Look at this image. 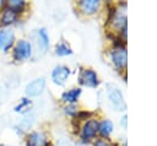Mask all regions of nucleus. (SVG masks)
I'll list each match as a JSON object with an SVG mask.
<instances>
[{
  "label": "nucleus",
  "mask_w": 157,
  "mask_h": 146,
  "mask_svg": "<svg viewBox=\"0 0 157 146\" xmlns=\"http://www.w3.org/2000/svg\"><path fill=\"white\" fill-rule=\"evenodd\" d=\"M80 82L85 86H88V87H94L97 83H98V80H97V75L94 71L92 70H83L80 75Z\"/></svg>",
  "instance_id": "obj_7"
},
{
  "label": "nucleus",
  "mask_w": 157,
  "mask_h": 146,
  "mask_svg": "<svg viewBox=\"0 0 157 146\" xmlns=\"http://www.w3.org/2000/svg\"><path fill=\"white\" fill-rule=\"evenodd\" d=\"M23 6H25V2L22 0H12V1H9L7 2V7L11 9V10H13L15 12L16 11H21L23 9Z\"/></svg>",
  "instance_id": "obj_15"
},
{
  "label": "nucleus",
  "mask_w": 157,
  "mask_h": 146,
  "mask_svg": "<svg viewBox=\"0 0 157 146\" xmlns=\"http://www.w3.org/2000/svg\"><path fill=\"white\" fill-rule=\"evenodd\" d=\"M44 87H45V80L44 79L33 80L32 82H29L26 86V94L27 96H31V97L38 96V94H40L43 92Z\"/></svg>",
  "instance_id": "obj_3"
},
{
  "label": "nucleus",
  "mask_w": 157,
  "mask_h": 146,
  "mask_svg": "<svg viewBox=\"0 0 157 146\" xmlns=\"http://www.w3.org/2000/svg\"><path fill=\"white\" fill-rule=\"evenodd\" d=\"M32 121H33V115H29V117H26V118L21 121V124L23 125V128H25V129H27V128L32 124Z\"/></svg>",
  "instance_id": "obj_17"
},
{
  "label": "nucleus",
  "mask_w": 157,
  "mask_h": 146,
  "mask_svg": "<svg viewBox=\"0 0 157 146\" xmlns=\"http://www.w3.org/2000/svg\"><path fill=\"white\" fill-rule=\"evenodd\" d=\"M55 50H56V54L58 55H67V54H71V49L65 43L58 44L56 48H55Z\"/></svg>",
  "instance_id": "obj_16"
},
{
  "label": "nucleus",
  "mask_w": 157,
  "mask_h": 146,
  "mask_svg": "<svg viewBox=\"0 0 157 146\" xmlns=\"http://www.w3.org/2000/svg\"><path fill=\"white\" fill-rule=\"evenodd\" d=\"M15 37H13V32L10 29H4L0 31V49L1 50H7L12 44H13Z\"/></svg>",
  "instance_id": "obj_6"
},
{
  "label": "nucleus",
  "mask_w": 157,
  "mask_h": 146,
  "mask_svg": "<svg viewBox=\"0 0 157 146\" xmlns=\"http://www.w3.org/2000/svg\"><path fill=\"white\" fill-rule=\"evenodd\" d=\"M99 6V1L97 0H83L80 2V7L85 13H94Z\"/></svg>",
  "instance_id": "obj_11"
},
{
  "label": "nucleus",
  "mask_w": 157,
  "mask_h": 146,
  "mask_svg": "<svg viewBox=\"0 0 157 146\" xmlns=\"http://www.w3.org/2000/svg\"><path fill=\"white\" fill-rule=\"evenodd\" d=\"M98 130H99V133H101L103 136H108V135L112 133V130H113V124H112V121H110V120H103V121L98 125Z\"/></svg>",
  "instance_id": "obj_14"
},
{
  "label": "nucleus",
  "mask_w": 157,
  "mask_h": 146,
  "mask_svg": "<svg viewBox=\"0 0 157 146\" xmlns=\"http://www.w3.org/2000/svg\"><path fill=\"white\" fill-rule=\"evenodd\" d=\"M94 146H114V145H112L110 142H107V141H104V140H98V141L94 144Z\"/></svg>",
  "instance_id": "obj_18"
},
{
  "label": "nucleus",
  "mask_w": 157,
  "mask_h": 146,
  "mask_svg": "<svg viewBox=\"0 0 157 146\" xmlns=\"http://www.w3.org/2000/svg\"><path fill=\"white\" fill-rule=\"evenodd\" d=\"M112 59H113V63L115 64V66H118L119 69H123L126 65V60H128V54H126L125 48L117 47L112 52Z\"/></svg>",
  "instance_id": "obj_4"
},
{
  "label": "nucleus",
  "mask_w": 157,
  "mask_h": 146,
  "mask_svg": "<svg viewBox=\"0 0 157 146\" xmlns=\"http://www.w3.org/2000/svg\"><path fill=\"white\" fill-rule=\"evenodd\" d=\"M0 4H1V2H0Z\"/></svg>",
  "instance_id": "obj_20"
},
{
  "label": "nucleus",
  "mask_w": 157,
  "mask_h": 146,
  "mask_svg": "<svg viewBox=\"0 0 157 146\" xmlns=\"http://www.w3.org/2000/svg\"><path fill=\"white\" fill-rule=\"evenodd\" d=\"M34 40H36V47L39 48L40 53H44L47 47H48V34L45 29H39L34 33Z\"/></svg>",
  "instance_id": "obj_8"
},
{
  "label": "nucleus",
  "mask_w": 157,
  "mask_h": 146,
  "mask_svg": "<svg viewBox=\"0 0 157 146\" xmlns=\"http://www.w3.org/2000/svg\"><path fill=\"white\" fill-rule=\"evenodd\" d=\"M27 146H45V136L42 133H32L27 137Z\"/></svg>",
  "instance_id": "obj_10"
},
{
  "label": "nucleus",
  "mask_w": 157,
  "mask_h": 146,
  "mask_svg": "<svg viewBox=\"0 0 157 146\" xmlns=\"http://www.w3.org/2000/svg\"><path fill=\"white\" fill-rule=\"evenodd\" d=\"M80 94H81V90L80 88H72V90H70V91H67V92H65L63 94V101L72 103V102L77 101Z\"/></svg>",
  "instance_id": "obj_13"
},
{
  "label": "nucleus",
  "mask_w": 157,
  "mask_h": 146,
  "mask_svg": "<svg viewBox=\"0 0 157 146\" xmlns=\"http://www.w3.org/2000/svg\"><path fill=\"white\" fill-rule=\"evenodd\" d=\"M98 130V123L96 120H88L82 129V137L85 140L92 139Z\"/></svg>",
  "instance_id": "obj_9"
},
{
  "label": "nucleus",
  "mask_w": 157,
  "mask_h": 146,
  "mask_svg": "<svg viewBox=\"0 0 157 146\" xmlns=\"http://www.w3.org/2000/svg\"><path fill=\"white\" fill-rule=\"evenodd\" d=\"M107 93H108V98L110 104L113 106V108L115 110H124L126 108L125 101L123 98L121 92L119 91V88L113 85V83H108L107 85Z\"/></svg>",
  "instance_id": "obj_1"
},
{
  "label": "nucleus",
  "mask_w": 157,
  "mask_h": 146,
  "mask_svg": "<svg viewBox=\"0 0 157 146\" xmlns=\"http://www.w3.org/2000/svg\"><path fill=\"white\" fill-rule=\"evenodd\" d=\"M69 75H70V70L66 66H56L52 72L53 81L58 85H63L67 80Z\"/></svg>",
  "instance_id": "obj_5"
},
{
  "label": "nucleus",
  "mask_w": 157,
  "mask_h": 146,
  "mask_svg": "<svg viewBox=\"0 0 157 146\" xmlns=\"http://www.w3.org/2000/svg\"><path fill=\"white\" fill-rule=\"evenodd\" d=\"M76 146H86V145H83V144H77Z\"/></svg>",
  "instance_id": "obj_19"
},
{
  "label": "nucleus",
  "mask_w": 157,
  "mask_h": 146,
  "mask_svg": "<svg viewBox=\"0 0 157 146\" xmlns=\"http://www.w3.org/2000/svg\"><path fill=\"white\" fill-rule=\"evenodd\" d=\"M32 55V45L27 40H18L13 50V58L16 60H26Z\"/></svg>",
  "instance_id": "obj_2"
},
{
  "label": "nucleus",
  "mask_w": 157,
  "mask_h": 146,
  "mask_svg": "<svg viewBox=\"0 0 157 146\" xmlns=\"http://www.w3.org/2000/svg\"><path fill=\"white\" fill-rule=\"evenodd\" d=\"M16 17H17V13H16L13 10L6 7V9H4L2 12H1L0 21H1L2 25H9V23H12L13 21H16Z\"/></svg>",
  "instance_id": "obj_12"
}]
</instances>
